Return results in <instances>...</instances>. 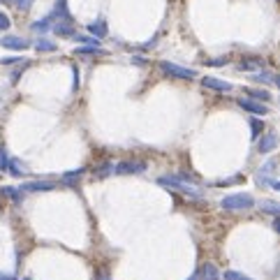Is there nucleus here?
Here are the masks:
<instances>
[{
	"mask_svg": "<svg viewBox=\"0 0 280 280\" xmlns=\"http://www.w3.org/2000/svg\"><path fill=\"white\" fill-rule=\"evenodd\" d=\"M7 172L12 176H26L28 174V169L21 165V160H17V158H7Z\"/></svg>",
	"mask_w": 280,
	"mask_h": 280,
	"instance_id": "13",
	"label": "nucleus"
},
{
	"mask_svg": "<svg viewBox=\"0 0 280 280\" xmlns=\"http://www.w3.org/2000/svg\"><path fill=\"white\" fill-rule=\"evenodd\" d=\"M146 172V162H137V160H123L114 165V174L118 176H132V174H144Z\"/></svg>",
	"mask_w": 280,
	"mask_h": 280,
	"instance_id": "5",
	"label": "nucleus"
},
{
	"mask_svg": "<svg viewBox=\"0 0 280 280\" xmlns=\"http://www.w3.org/2000/svg\"><path fill=\"white\" fill-rule=\"evenodd\" d=\"M14 2H17V7L21 9V12H26V9L33 7V2H35V0H14Z\"/></svg>",
	"mask_w": 280,
	"mask_h": 280,
	"instance_id": "27",
	"label": "nucleus"
},
{
	"mask_svg": "<svg viewBox=\"0 0 280 280\" xmlns=\"http://www.w3.org/2000/svg\"><path fill=\"white\" fill-rule=\"evenodd\" d=\"M273 84H276V86L280 88V77H276V74H273Z\"/></svg>",
	"mask_w": 280,
	"mask_h": 280,
	"instance_id": "33",
	"label": "nucleus"
},
{
	"mask_svg": "<svg viewBox=\"0 0 280 280\" xmlns=\"http://www.w3.org/2000/svg\"><path fill=\"white\" fill-rule=\"evenodd\" d=\"M74 53H79V56H93V53H102V49L90 44V46H77V49H74Z\"/></svg>",
	"mask_w": 280,
	"mask_h": 280,
	"instance_id": "22",
	"label": "nucleus"
},
{
	"mask_svg": "<svg viewBox=\"0 0 280 280\" xmlns=\"http://www.w3.org/2000/svg\"><path fill=\"white\" fill-rule=\"evenodd\" d=\"M250 130H253V139H257L264 130V123L259 118H250Z\"/></svg>",
	"mask_w": 280,
	"mask_h": 280,
	"instance_id": "23",
	"label": "nucleus"
},
{
	"mask_svg": "<svg viewBox=\"0 0 280 280\" xmlns=\"http://www.w3.org/2000/svg\"><path fill=\"white\" fill-rule=\"evenodd\" d=\"M280 167V155H273L264 162L259 169H257V174H255V181L257 185H271L273 181V174H276V169Z\"/></svg>",
	"mask_w": 280,
	"mask_h": 280,
	"instance_id": "4",
	"label": "nucleus"
},
{
	"mask_svg": "<svg viewBox=\"0 0 280 280\" xmlns=\"http://www.w3.org/2000/svg\"><path fill=\"white\" fill-rule=\"evenodd\" d=\"M160 70L162 74L172 77V79H183V81H190L197 77V72L190 70V67H183V65H176V63H169V61H162L160 63Z\"/></svg>",
	"mask_w": 280,
	"mask_h": 280,
	"instance_id": "3",
	"label": "nucleus"
},
{
	"mask_svg": "<svg viewBox=\"0 0 280 280\" xmlns=\"http://www.w3.org/2000/svg\"><path fill=\"white\" fill-rule=\"evenodd\" d=\"M220 206L225 211H248L255 206V197L248 193H234V194H227L225 199L220 201Z\"/></svg>",
	"mask_w": 280,
	"mask_h": 280,
	"instance_id": "2",
	"label": "nucleus"
},
{
	"mask_svg": "<svg viewBox=\"0 0 280 280\" xmlns=\"http://www.w3.org/2000/svg\"><path fill=\"white\" fill-rule=\"evenodd\" d=\"M9 26H12L9 17L5 14V12H0V30H9Z\"/></svg>",
	"mask_w": 280,
	"mask_h": 280,
	"instance_id": "26",
	"label": "nucleus"
},
{
	"mask_svg": "<svg viewBox=\"0 0 280 280\" xmlns=\"http://www.w3.org/2000/svg\"><path fill=\"white\" fill-rule=\"evenodd\" d=\"M0 46H5L9 51H26L28 46H30V42L19 35H5V37H0Z\"/></svg>",
	"mask_w": 280,
	"mask_h": 280,
	"instance_id": "7",
	"label": "nucleus"
},
{
	"mask_svg": "<svg viewBox=\"0 0 280 280\" xmlns=\"http://www.w3.org/2000/svg\"><path fill=\"white\" fill-rule=\"evenodd\" d=\"M222 280H255V278H248V276L241 271H225L222 273Z\"/></svg>",
	"mask_w": 280,
	"mask_h": 280,
	"instance_id": "24",
	"label": "nucleus"
},
{
	"mask_svg": "<svg viewBox=\"0 0 280 280\" xmlns=\"http://www.w3.org/2000/svg\"><path fill=\"white\" fill-rule=\"evenodd\" d=\"M81 174H84V169L70 172V174H65V176H63V183H65V185H74V183H77V181L81 178Z\"/></svg>",
	"mask_w": 280,
	"mask_h": 280,
	"instance_id": "20",
	"label": "nucleus"
},
{
	"mask_svg": "<svg viewBox=\"0 0 280 280\" xmlns=\"http://www.w3.org/2000/svg\"><path fill=\"white\" fill-rule=\"evenodd\" d=\"M264 63L259 61V58H250V61H243L241 65H238V70L241 72H253V70H257V67H262Z\"/></svg>",
	"mask_w": 280,
	"mask_h": 280,
	"instance_id": "19",
	"label": "nucleus"
},
{
	"mask_svg": "<svg viewBox=\"0 0 280 280\" xmlns=\"http://www.w3.org/2000/svg\"><path fill=\"white\" fill-rule=\"evenodd\" d=\"M209 65H215V67H218V65H225V61H222V58H215V61H209Z\"/></svg>",
	"mask_w": 280,
	"mask_h": 280,
	"instance_id": "30",
	"label": "nucleus"
},
{
	"mask_svg": "<svg viewBox=\"0 0 280 280\" xmlns=\"http://www.w3.org/2000/svg\"><path fill=\"white\" fill-rule=\"evenodd\" d=\"M259 209L269 215H280V201H273V199H264L259 201Z\"/></svg>",
	"mask_w": 280,
	"mask_h": 280,
	"instance_id": "14",
	"label": "nucleus"
},
{
	"mask_svg": "<svg viewBox=\"0 0 280 280\" xmlns=\"http://www.w3.org/2000/svg\"><path fill=\"white\" fill-rule=\"evenodd\" d=\"M35 49H37L40 53H51V51H56L58 46H56L51 40H44V37H40V40L35 42Z\"/></svg>",
	"mask_w": 280,
	"mask_h": 280,
	"instance_id": "17",
	"label": "nucleus"
},
{
	"mask_svg": "<svg viewBox=\"0 0 280 280\" xmlns=\"http://www.w3.org/2000/svg\"><path fill=\"white\" fill-rule=\"evenodd\" d=\"M271 185L276 188V190H280V181H271Z\"/></svg>",
	"mask_w": 280,
	"mask_h": 280,
	"instance_id": "34",
	"label": "nucleus"
},
{
	"mask_svg": "<svg viewBox=\"0 0 280 280\" xmlns=\"http://www.w3.org/2000/svg\"><path fill=\"white\" fill-rule=\"evenodd\" d=\"M2 193H5V194H9L12 199H19V190H14V188H5Z\"/></svg>",
	"mask_w": 280,
	"mask_h": 280,
	"instance_id": "28",
	"label": "nucleus"
},
{
	"mask_svg": "<svg viewBox=\"0 0 280 280\" xmlns=\"http://www.w3.org/2000/svg\"><path fill=\"white\" fill-rule=\"evenodd\" d=\"M199 271H201V280H220V278H222L213 264H204Z\"/></svg>",
	"mask_w": 280,
	"mask_h": 280,
	"instance_id": "15",
	"label": "nucleus"
},
{
	"mask_svg": "<svg viewBox=\"0 0 280 280\" xmlns=\"http://www.w3.org/2000/svg\"><path fill=\"white\" fill-rule=\"evenodd\" d=\"M245 95L255 97V100H271V93H269V90H262V88H245Z\"/></svg>",
	"mask_w": 280,
	"mask_h": 280,
	"instance_id": "18",
	"label": "nucleus"
},
{
	"mask_svg": "<svg viewBox=\"0 0 280 280\" xmlns=\"http://www.w3.org/2000/svg\"><path fill=\"white\" fill-rule=\"evenodd\" d=\"M0 63H2V65H14V63H23V61H21V58H2Z\"/></svg>",
	"mask_w": 280,
	"mask_h": 280,
	"instance_id": "29",
	"label": "nucleus"
},
{
	"mask_svg": "<svg viewBox=\"0 0 280 280\" xmlns=\"http://www.w3.org/2000/svg\"><path fill=\"white\" fill-rule=\"evenodd\" d=\"M51 26H53V19H51V14H49V17H44V19H40V21H35L30 28H33L35 33H46Z\"/></svg>",
	"mask_w": 280,
	"mask_h": 280,
	"instance_id": "16",
	"label": "nucleus"
},
{
	"mask_svg": "<svg viewBox=\"0 0 280 280\" xmlns=\"http://www.w3.org/2000/svg\"><path fill=\"white\" fill-rule=\"evenodd\" d=\"M109 174H114V165L105 162V165L95 167V176H97V178H105V176H109Z\"/></svg>",
	"mask_w": 280,
	"mask_h": 280,
	"instance_id": "21",
	"label": "nucleus"
},
{
	"mask_svg": "<svg viewBox=\"0 0 280 280\" xmlns=\"http://www.w3.org/2000/svg\"><path fill=\"white\" fill-rule=\"evenodd\" d=\"M51 30L58 37H74V26H72V19H58V21H53Z\"/></svg>",
	"mask_w": 280,
	"mask_h": 280,
	"instance_id": "10",
	"label": "nucleus"
},
{
	"mask_svg": "<svg viewBox=\"0 0 280 280\" xmlns=\"http://www.w3.org/2000/svg\"><path fill=\"white\" fill-rule=\"evenodd\" d=\"M201 86L204 88H211V90H218V93H229L234 84H229V81H222L218 77H204L201 79Z\"/></svg>",
	"mask_w": 280,
	"mask_h": 280,
	"instance_id": "9",
	"label": "nucleus"
},
{
	"mask_svg": "<svg viewBox=\"0 0 280 280\" xmlns=\"http://www.w3.org/2000/svg\"><path fill=\"white\" fill-rule=\"evenodd\" d=\"M97 280H111V278H109V276H100V278H97Z\"/></svg>",
	"mask_w": 280,
	"mask_h": 280,
	"instance_id": "35",
	"label": "nucleus"
},
{
	"mask_svg": "<svg viewBox=\"0 0 280 280\" xmlns=\"http://www.w3.org/2000/svg\"><path fill=\"white\" fill-rule=\"evenodd\" d=\"M132 63H134V65H144V58H137V56H134V58H132Z\"/></svg>",
	"mask_w": 280,
	"mask_h": 280,
	"instance_id": "32",
	"label": "nucleus"
},
{
	"mask_svg": "<svg viewBox=\"0 0 280 280\" xmlns=\"http://www.w3.org/2000/svg\"><path fill=\"white\" fill-rule=\"evenodd\" d=\"M253 79L262 81V84H273V74H269V72H259V74H255Z\"/></svg>",
	"mask_w": 280,
	"mask_h": 280,
	"instance_id": "25",
	"label": "nucleus"
},
{
	"mask_svg": "<svg viewBox=\"0 0 280 280\" xmlns=\"http://www.w3.org/2000/svg\"><path fill=\"white\" fill-rule=\"evenodd\" d=\"M158 183L167 185V188H172V190L185 194V197H193V199H201V197H204V194H201V188H199V185H194L193 183V176H188V174L160 176Z\"/></svg>",
	"mask_w": 280,
	"mask_h": 280,
	"instance_id": "1",
	"label": "nucleus"
},
{
	"mask_svg": "<svg viewBox=\"0 0 280 280\" xmlns=\"http://www.w3.org/2000/svg\"><path fill=\"white\" fill-rule=\"evenodd\" d=\"M278 146H280V134L278 132H266V134H262V139H259V144H257V151H259L262 155H269V153H273Z\"/></svg>",
	"mask_w": 280,
	"mask_h": 280,
	"instance_id": "6",
	"label": "nucleus"
},
{
	"mask_svg": "<svg viewBox=\"0 0 280 280\" xmlns=\"http://www.w3.org/2000/svg\"><path fill=\"white\" fill-rule=\"evenodd\" d=\"M88 33L95 37V40H102V37H107V21L105 19H97V21H93V23H88Z\"/></svg>",
	"mask_w": 280,
	"mask_h": 280,
	"instance_id": "12",
	"label": "nucleus"
},
{
	"mask_svg": "<svg viewBox=\"0 0 280 280\" xmlns=\"http://www.w3.org/2000/svg\"><path fill=\"white\" fill-rule=\"evenodd\" d=\"M23 280H30V278H23Z\"/></svg>",
	"mask_w": 280,
	"mask_h": 280,
	"instance_id": "36",
	"label": "nucleus"
},
{
	"mask_svg": "<svg viewBox=\"0 0 280 280\" xmlns=\"http://www.w3.org/2000/svg\"><path fill=\"white\" fill-rule=\"evenodd\" d=\"M53 183L49 181H30V183L21 185V193H51Z\"/></svg>",
	"mask_w": 280,
	"mask_h": 280,
	"instance_id": "11",
	"label": "nucleus"
},
{
	"mask_svg": "<svg viewBox=\"0 0 280 280\" xmlns=\"http://www.w3.org/2000/svg\"><path fill=\"white\" fill-rule=\"evenodd\" d=\"M273 229H276V232H278V234H280V215H278V218H276V220H273Z\"/></svg>",
	"mask_w": 280,
	"mask_h": 280,
	"instance_id": "31",
	"label": "nucleus"
},
{
	"mask_svg": "<svg viewBox=\"0 0 280 280\" xmlns=\"http://www.w3.org/2000/svg\"><path fill=\"white\" fill-rule=\"evenodd\" d=\"M238 107H241V109H245L248 114H255V116H266V114H269V107L264 105V102H257V100H248V97L238 100Z\"/></svg>",
	"mask_w": 280,
	"mask_h": 280,
	"instance_id": "8",
	"label": "nucleus"
}]
</instances>
